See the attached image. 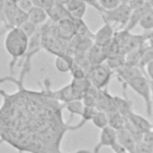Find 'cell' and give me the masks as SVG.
<instances>
[{
  "label": "cell",
  "instance_id": "obj_23",
  "mask_svg": "<svg viewBox=\"0 0 153 153\" xmlns=\"http://www.w3.org/2000/svg\"><path fill=\"white\" fill-rule=\"evenodd\" d=\"M19 29H20V30H22V31H23V32H24L29 38H31V37H32V36L38 31V26H37V25H35L33 23H31L29 19H27L24 24H22V25L19 26Z\"/></svg>",
  "mask_w": 153,
  "mask_h": 153
},
{
  "label": "cell",
  "instance_id": "obj_19",
  "mask_svg": "<svg viewBox=\"0 0 153 153\" xmlns=\"http://www.w3.org/2000/svg\"><path fill=\"white\" fill-rule=\"evenodd\" d=\"M140 27L142 30H145L146 32H149L153 30V7H149L145 14L142 16L140 23H139Z\"/></svg>",
  "mask_w": 153,
  "mask_h": 153
},
{
  "label": "cell",
  "instance_id": "obj_1",
  "mask_svg": "<svg viewBox=\"0 0 153 153\" xmlns=\"http://www.w3.org/2000/svg\"><path fill=\"white\" fill-rule=\"evenodd\" d=\"M29 39L30 38L19 27H13L7 31L5 37V49L12 57V62L10 63L11 71H13V65L18 61V59L24 57L29 47Z\"/></svg>",
  "mask_w": 153,
  "mask_h": 153
},
{
  "label": "cell",
  "instance_id": "obj_11",
  "mask_svg": "<svg viewBox=\"0 0 153 153\" xmlns=\"http://www.w3.org/2000/svg\"><path fill=\"white\" fill-rule=\"evenodd\" d=\"M47 13H48L49 19H50L51 22H54V23H59V22L62 20V19L72 18V16H71V13L67 11L66 6H65V5H61V4H59V2H56L50 10H48Z\"/></svg>",
  "mask_w": 153,
  "mask_h": 153
},
{
  "label": "cell",
  "instance_id": "obj_16",
  "mask_svg": "<svg viewBox=\"0 0 153 153\" xmlns=\"http://www.w3.org/2000/svg\"><path fill=\"white\" fill-rule=\"evenodd\" d=\"M115 98V104H116V109L117 111L123 116V117H128L133 110H131V102L128 98H123L120 96H114Z\"/></svg>",
  "mask_w": 153,
  "mask_h": 153
},
{
  "label": "cell",
  "instance_id": "obj_22",
  "mask_svg": "<svg viewBox=\"0 0 153 153\" xmlns=\"http://www.w3.org/2000/svg\"><path fill=\"white\" fill-rule=\"evenodd\" d=\"M153 61V49H151L149 47H146L143 54H142V57H141V61L139 63V68L142 71V73L145 74V69L147 67V65L149 62Z\"/></svg>",
  "mask_w": 153,
  "mask_h": 153
},
{
  "label": "cell",
  "instance_id": "obj_35",
  "mask_svg": "<svg viewBox=\"0 0 153 153\" xmlns=\"http://www.w3.org/2000/svg\"><path fill=\"white\" fill-rule=\"evenodd\" d=\"M148 2H149V5H151V7H153V0H148Z\"/></svg>",
  "mask_w": 153,
  "mask_h": 153
},
{
  "label": "cell",
  "instance_id": "obj_13",
  "mask_svg": "<svg viewBox=\"0 0 153 153\" xmlns=\"http://www.w3.org/2000/svg\"><path fill=\"white\" fill-rule=\"evenodd\" d=\"M27 16H29V20L31 23H33L35 25H37V26L45 24L47 23V19L49 18L47 11L44 8H42V7H39V6H35L27 13Z\"/></svg>",
  "mask_w": 153,
  "mask_h": 153
},
{
  "label": "cell",
  "instance_id": "obj_37",
  "mask_svg": "<svg viewBox=\"0 0 153 153\" xmlns=\"http://www.w3.org/2000/svg\"><path fill=\"white\" fill-rule=\"evenodd\" d=\"M143 1H148V0H143Z\"/></svg>",
  "mask_w": 153,
  "mask_h": 153
},
{
  "label": "cell",
  "instance_id": "obj_8",
  "mask_svg": "<svg viewBox=\"0 0 153 153\" xmlns=\"http://www.w3.org/2000/svg\"><path fill=\"white\" fill-rule=\"evenodd\" d=\"M115 32L116 31L114 30V27L111 26V24L108 23V22H104L103 26L93 35V42H94V44H97L99 47L105 45L106 43H109L114 38Z\"/></svg>",
  "mask_w": 153,
  "mask_h": 153
},
{
  "label": "cell",
  "instance_id": "obj_10",
  "mask_svg": "<svg viewBox=\"0 0 153 153\" xmlns=\"http://www.w3.org/2000/svg\"><path fill=\"white\" fill-rule=\"evenodd\" d=\"M127 120L130 122V124H131L134 128H136V129H137L139 131H141L142 134H145V133H147V131H149V130L153 129V126L148 122L147 118H145L143 116L137 115V114H135V112H131V114L127 117Z\"/></svg>",
  "mask_w": 153,
  "mask_h": 153
},
{
  "label": "cell",
  "instance_id": "obj_18",
  "mask_svg": "<svg viewBox=\"0 0 153 153\" xmlns=\"http://www.w3.org/2000/svg\"><path fill=\"white\" fill-rule=\"evenodd\" d=\"M108 118H109V127L114 128L115 130H120L126 126V117H123L118 111L109 112Z\"/></svg>",
  "mask_w": 153,
  "mask_h": 153
},
{
  "label": "cell",
  "instance_id": "obj_15",
  "mask_svg": "<svg viewBox=\"0 0 153 153\" xmlns=\"http://www.w3.org/2000/svg\"><path fill=\"white\" fill-rule=\"evenodd\" d=\"M151 7V5H149V2H147V5L146 6H143V7H141V8H137V10H134L133 12H131V16H130V19H129V22H128V24H127V26L124 27V30H127V31H131L136 25H139V23H140V20H141V18H142V16L145 14V12L148 10Z\"/></svg>",
  "mask_w": 153,
  "mask_h": 153
},
{
  "label": "cell",
  "instance_id": "obj_9",
  "mask_svg": "<svg viewBox=\"0 0 153 153\" xmlns=\"http://www.w3.org/2000/svg\"><path fill=\"white\" fill-rule=\"evenodd\" d=\"M117 141L127 151V153H135L136 152L137 142L135 141V139L131 136V134L126 128L117 130Z\"/></svg>",
  "mask_w": 153,
  "mask_h": 153
},
{
  "label": "cell",
  "instance_id": "obj_31",
  "mask_svg": "<svg viewBox=\"0 0 153 153\" xmlns=\"http://www.w3.org/2000/svg\"><path fill=\"white\" fill-rule=\"evenodd\" d=\"M82 1H84L86 5H91L92 7H94V8H96V10H97L99 13L103 11V8L99 6V2H98L99 0H82Z\"/></svg>",
  "mask_w": 153,
  "mask_h": 153
},
{
  "label": "cell",
  "instance_id": "obj_27",
  "mask_svg": "<svg viewBox=\"0 0 153 153\" xmlns=\"http://www.w3.org/2000/svg\"><path fill=\"white\" fill-rule=\"evenodd\" d=\"M135 153H153V148L148 145V143H145L143 141L137 143L136 146V152Z\"/></svg>",
  "mask_w": 153,
  "mask_h": 153
},
{
  "label": "cell",
  "instance_id": "obj_38",
  "mask_svg": "<svg viewBox=\"0 0 153 153\" xmlns=\"http://www.w3.org/2000/svg\"><path fill=\"white\" fill-rule=\"evenodd\" d=\"M0 35H1V32H0Z\"/></svg>",
  "mask_w": 153,
  "mask_h": 153
},
{
  "label": "cell",
  "instance_id": "obj_12",
  "mask_svg": "<svg viewBox=\"0 0 153 153\" xmlns=\"http://www.w3.org/2000/svg\"><path fill=\"white\" fill-rule=\"evenodd\" d=\"M86 57H87L88 62L92 66H98V65H102V63H104L106 61L102 47H99L97 44H93L90 48V50L86 53Z\"/></svg>",
  "mask_w": 153,
  "mask_h": 153
},
{
  "label": "cell",
  "instance_id": "obj_30",
  "mask_svg": "<svg viewBox=\"0 0 153 153\" xmlns=\"http://www.w3.org/2000/svg\"><path fill=\"white\" fill-rule=\"evenodd\" d=\"M145 75H146L151 81H153V61L147 65V67H146V69H145Z\"/></svg>",
  "mask_w": 153,
  "mask_h": 153
},
{
  "label": "cell",
  "instance_id": "obj_3",
  "mask_svg": "<svg viewBox=\"0 0 153 153\" xmlns=\"http://www.w3.org/2000/svg\"><path fill=\"white\" fill-rule=\"evenodd\" d=\"M114 73L115 72L106 63H102L98 66H92L87 74V79L96 88L103 90L106 88V86L109 85Z\"/></svg>",
  "mask_w": 153,
  "mask_h": 153
},
{
  "label": "cell",
  "instance_id": "obj_5",
  "mask_svg": "<svg viewBox=\"0 0 153 153\" xmlns=\"http://www.w3.org/2000/svg\"><path fill=\"white\" fill-rule=\"evenodd\" d=\"M42 36V35H41ZM42 48L54 54L55 56H61L68 54V44L57 38L55 35H44L42 36Z\"/></svg>",
  "mask_w": 153,
  "mask_h": 153
},
{
  "label": "cell",
  "instance_id": "obj_4",
  "mask_svg": "<svg viewBox=\"0 0 153 153\" xmlns=\"http://www.w3.org/2000/svg\"><path fill=\"white\" fill-rule=\"evenodd\" d=\"M131 8L129 7V5H120L118 7H116L115 10H111V11H102L100 12V16L103 18L104 22H108V23H117L120 24L121 26H127L129 19H130V16H131Z\"/></svg>",
  "mask_w": 153,
  "mask_h": 153
},
{
  "label": "cell",
  "instance_id": "obj_25",
  "mask_svg": "<svg viewBox=\"0 0 153 153\" xmlns=\"http://www.w3.org/2000/svg\"><path fill=\"white\" fill-rule=\"evenodd\" d=\"M86 6H87V5H86L85 2L80 4V5L71 13L72 18H74V19H82L84 16H85V13H86Z\"/></svg>",
  "mask_w": 153,
  "mask_h": 153
},
{
  "label": "cell",
  "instance_id": "obj_17",
  "mask_svg": "<svg viewBox=\"0 0 153 153\" xmlns=\"http://www.w3.org/2000/svg\"><path fill=\"white\" fill-rule=\"evenodd\" d=\"M146 47H147V44L141 47V48H139V49H136V50L130 51L129 54H127L124 56L126 66H128V67H139V63L141 61V57H142V54H143Z\"/></svg>",
  "mask_w": 153,
  "mask_h": 153
},
{
  "label": "cell",
  "instance_id": "obj_29",
  "mask_svg": "<svg viewBox=\"0 0 153 153\" xmlns=\"http://www.w3.org/2000/svg\"><path fill=\"white\" fill-rule=\"evenodd\" d=\"M142 141H143L145 143H148V145L153 148V129L143 134V140H142Z\"/></svg>",
  "mask_w": 153,
  "mask_h": 153
},
{
  "label": "cell",
  "instance_id": "obj_14",
  "mask_svg": "<svg viewBox=\"0 0 153 153\" xmlns=\"http://www.w3.org/2000/svg\"><path fill=\"white\" fill-rule=\"evenodd\" d=\"M55 68L61 72V73H67L71 72L73 63H74V57L69 54L66 55H61V56H56L55 57Z\"/></svg>",
  "mask_w": 153,
  "mask_h": 153
},
{
  "label": "cell",
  "instance_id": "obj_26",
  "mask_svg": "<svg viewBox=\"0 0 153 153\" xmlns=\"http://www.w3.org/2000/svg\"><path fill=\"white\" fill-rule=\"evenodd\" d=\"M16 2H17V6L26 13H29L35 7L32 0H16Z\"/></svg>",
  "mask_w": 153,
  "mask_h": 153
},
{
  "label": "cell",
  "instance_id": "obj_28",
  "mask_svg": "<svg viewBox=\"0 0 153 153\" xmlns=\"http://www.w3.org/2000/svg\"><path fill=\"white\" fill-rule=\"evenodd\" d=\"M84 1L82 0H69L68 2H67V5H66V8H67V11L69 12V13H72L80 4H82Z\"/></svg>",
  "mask_w": 153,
  "mask_h": 153
},
{
  "label": "cell",
  "instance_id": "obj_33",
  "mask_svg": "<svg viewBox=\"0 0 153 153\" xmlns=\"http://www.w3.org/2000/svg\"><path fill=\"white\" fill-rule=\"evenodd\" d=\"M149 84H151V97H152V105H153V81L149 80Z\"/></svg>",
  "mask_w": 153,
  "mask_h": 153
},
{
  "label": "cell",
  "instance_id": "obj_36",
  "mask_svg": "<svg viewBox=\"0 0 153 153\" xmlns=\"http://www.w3.org/2000/svg\"><path fill=\"white\" fill-rule=\"evenodd\" d=\"M2 142H4V140H1V139H0V145H1Z\"/></svg>",
  "mask_w": 153,
  "mask_h": 153
},
{
  "label": "cell",
  "instance_id": "obj_20",
  "mask_svg": "<svg viewBox=\"0 0 153 153\" xmlns=\"http://www.w3.org/2000/svg\"><path fill=\"white\" fill-rule=\"evenodd\" d=\"M91 122L93 123V126H94L96 128H98V129H100V130H102V129H104L105 127H108V126H109L108 114H106V112H104V111H99V110H97Z\"/></svg>",
  "mask_w": 153,
  "mask_h": 153
},
{
  "label": "cell",
  "instance_id": "obj_32",
  "mask_svg": "<svg viewBox=\"0 0 153 153\" xmlns=\"http://www.w3.org/2000/svg\"><path fill=\"white\" fill-rule=\"evenodd\" d=\"M147 47L153 49V30L148 32V39H147Z\"/></svg>",
  "mask_w": 153,
  "mask_h": 153
},
{
  "label": "cell",
  "instance_id": "obj_24",
  "mask_svg": "<svg viewBox=\"0 0 153 153\" xmlns=\"http://www.w3.org/2000/svg\"><path fill=\"white\" fill-rule=\"evenodd\" d=\"M99 6L104 10V11H111L115 10L116 7H118L121 5L120 0H99Z\"/></svg>",
  "mask_w": 153,
  "mask_h": 153
},
{
  "label": "cell",
  "instance_id": "obj_6",
  "mask_svg": "<svg viewBox=\"0 0 153 153\" xmlns=\"http://www.w3.org/2000/svg\"><path fill=\"white\" fill-rule=\"evenodd\" d=\"M116 143H118L117 141V130H115L111 127H105L104 129L100 130V135H99V141L96 145V147L93 148V153H98L103 147H110L112 148Z\"/></svg>",
  "mask_w": 153,
  "mask_h": 153
},
{
  "label": "cell",
  "instance_id": "obj_21",
  "mask_svg": "<svg viewBox=\"0 0 153 153\" xmlns=\"http://www.w3.org/2000/svg\"><path fill=\"white\" fill-rule=\"evenodd\" d=\"M65 108H66L72 115H80V116H81L85 105H84L82 100H71V102H68V103L65 104Z\"/></svg>",
  "mask_w": 153,
  "mask_h": 153
},
{
  "label": "cell",
  "instance_id": "obj_7",
  "mask_svg": "<svg viewBox=\"0 0 153 153\" xmlns=\"http://www.w3.org/2000/svg\"><path fill=\"white\" fill-rule=\"evenodd\" d=\"M96 109L99 111H104L106 114L117 111L116 104H115V98H114V96H111L108 92L106 88L98 91L97 99H96Z\"/></svg>",
  "mask_w": 153,
  "mask_h": 153
},
{
  "label": "cell",
  "instance_id": "obj_2",
  "mask_svg": "<svg viewBox=\"0 0 153 153\" xmlns=\"http://www.w3.org/2000/svg\"><path fill=\"white\" fill-rule=\"evenodd\" d=\"M124 86H129L135 93H137L145 102L146 105V114L148 116H152L153 114V105H152V97H151V84L149 79L142 74L140 76H136L127 82L123 84Z\"/></svg>",
  "mask_w": 153,
  "mask_h": 153
},
{
  "label": "cell",
  "instance_id": "obj_34",
  "mask_svg": "<svg viewBox=\"0 0 153 153\" xmlns=\"http://www.w3.org/2000/svg\"><path fill=\"white\" fill-rule=\"evenodd\" d=\"M120 2H121L122 5H129L130 0H120Z\"/></svg>",
  "mask_w": 153,
  "mask_h": 153
}]
</instances>
